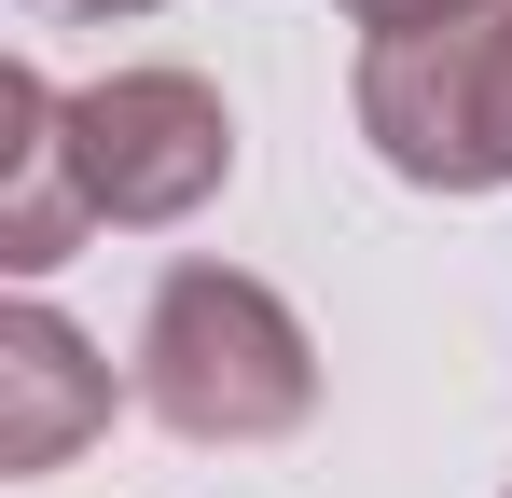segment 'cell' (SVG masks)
<instances>
[{"label":"cell","instance_id":"obj_1","mask_svg":"<svg viewBox=\"0 0 512 498\" xmlns=\"http://www.w3.org/2000/svg\"><path fill=\"white\" fill-rule=\"evenodd\" d=\"M139 402L180 443H291L319 415V346L250 263H167L139 305Z\"/></svg>","mask_w":512,"mask_h":498},{"label":"cell","instance_id":"obj_2","mask_svg":"<svg viewBox=\"0 0 512 498\" xmlns=\"http://www.w3.org/2000/svg\"><path fill=\"white\" fill-rule=\"evenodd\" d=\"M346 111H360L388 180H416V194H512V0L457 14V28L360 42Z\"/></svg>","mask_w":512,"mask_h":498},{"label":"cell","instance_id":"obj_3","mask_svg":"<svg viewBox=\"0 0 512 498\" xmlns=\"http://www.w3.org/2000/svg\"><path fill=\"white\" fill-rule=\"evenodd\" d=\"M70 166L111 236H180L236 180V111L208 70H97L70 83Z\"/></svg>","mask_w":512,"mask_h":498},{"label":"cell","instance_id":"obj_4","mask_svg":"<svg viewBox=\"0 0 512 498\" xmlns=\"http://www.w3.org/2000/svg\"><path fill=\"white\" fill-rule=\"evenodd\" d=\"M111 402H125V388H111V360H97L42 291H14V305H0V485L70 471L97 429H111Z\"/></svg>","mask_w":512,"mask_h":498},{"label":"cell","instance_id":"obj_5","mask_svg":"<svg viewBox=\"0 0 512 498\" xmlns=\"http://www.w3.org/2000/svg\"><path fill=\"white\" fill-rule=\"evenodd\" d=\"M84 236H97V208H84V166H70V97L14 56L0 70V263L56 277Z\"/></svg>","mask_w":512,"mask_h":498},{"label":"cell","instance_id":"obj_6","mask_svg":"<svg viewBox=\"0 0 512 498\" xmlns=\"http://www.w3.org/2000/svg\"><path fill=\"white\" fill-rule=\"evenodd\" d=\"M457 14H485V0H346V28H360V42H402V28H457Z\"/></svg>","mask_w":512,"mask_h":498},{"label":"cell","instance_id":"obj_7","mask_svg":"<svg viewBox=\"0 0 512 498\" xmlns=\"http://www.w3.org/2000/svg\"><path fill=\"white\" fill-rule=\"evenodd\" d=\"M56 14H97V28H111V14H167V0H56Z\"/></svg>","mask_w":512,"mask_h":498},{"label":"cell","instance_id":"obj_8","mask_svg":"<svg viewBox=\"0 0 512 498\" xmlns=\"http://www.w3.org/2000/svg\"><path fill=\"white\" fill-rule=\"evenodd\" d=\"M499 498H512V485H499Z\"/></svg>","mask_w":512,"mask_h":498}]
</instances>
